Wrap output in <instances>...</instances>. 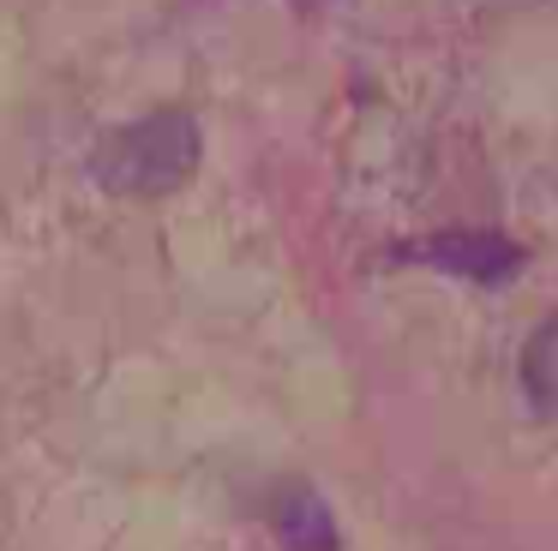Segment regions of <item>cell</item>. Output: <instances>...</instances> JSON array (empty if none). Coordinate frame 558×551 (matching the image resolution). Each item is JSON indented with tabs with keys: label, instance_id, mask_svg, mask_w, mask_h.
I'll return each instance as SVG.
<instances>
[{
	"label": "cell",
	"instance_id": "cell-1",
	"mask_svg": "<svg viewBox=\"0 0 558 551\" xmlns=\"http://www.w3.org/2000/svg\"><path fill=\"white\" fill-rule=\"evenodd\" d=\"M198 144H205L198 120L181 114V108H162V114H145L133 126L109 132L102 150L90 156V174L121 198H157L198 168Z\"/></svg>",
	"mask_w": 558,
	"mask_h": 551
},
{
	"label": "cell",
	"instance_id": "cell-2",
	"mask_svg": "<svg viewBox=\"0 0 558 551\" xmlns=\"http://www.w3.org/2000/svg\"><path fill=\"white\" fill-rule=\"evenodd\" d=\"M409 258L433 264L445 276H462V282H481V287H498L505 276L522 270V246L510 234H493V228H481V234H433L421 246H409Z\"/></svg>",
	"mask_w": 558,
	"mask_h": 551
},
{
	"label": "cell",
	"instance_id": "cell-3",
	"mask_svg": "<svg viewBox=\"0 0 558 551\" xmlns=\"http://www.w3.org/2000/svg\"><path fill=\"white\" fill-rule=\"evenodd\" d=\"M270 522H277V539H282L289 551H337V546H342L337 515H330V503L318 498L313 486H282Z\"/></svg>",
	"mask_w": 558,
	"mask_h": 551
},
{
	"label": "cell",
	"instance_id": "cell-4",
	"mask_svg": "<svg viewBox=\"0 0 558 551\" xmlns=\"http://www.w3.org/2000/svg\"><path fill=\"white\" fill-rule=\"evenodd\" d=\"M522 395L534 402V414L558 419V311L534 323L529 347H522Z\"/></svg>",
	"mask_w": 558,
	"mask_h": 551
}]
</instances>
